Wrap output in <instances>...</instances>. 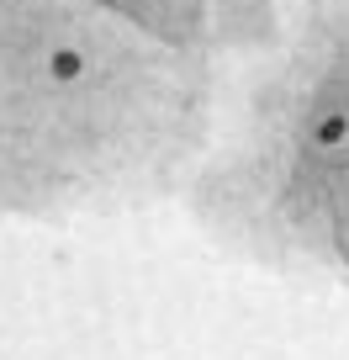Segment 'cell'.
I'll use <instances>...</instances> for the list:
<instances>
[{
  "mask_svg": "<svg viewBox=\"0 0 349 360\" xmlns=\"http://www.w3.org/2000/svg\"><path fill=\"white\" fill-rule=\"evenodd\" d=\"M48 75H53L58 85H74V79L85 75V53H79V48H58V53L48 58Z\"/></svg>",
  "mask_w": 349,
  "mask_h": 360,
  "instance_id": "obj_2",
  "label": "cell"
},
{
  "mask_svg": "<svg viewBox=\"0 0 349 360\" xmlns=\"http://www.w3.org/2000/svg\"><path fill=\"white\" fill-rule=\"evenodd\" d=\"M307 138H312V148H323V154H328V148H338L349 138V112H323Z\"/></svg>",
  "mask_w": 349,
  "mask_h": 360,
  "instance_id": "obj_1",
  "label": "cell"
}]
</instances>
